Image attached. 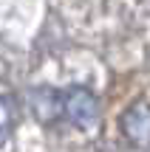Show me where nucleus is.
<instances>
[{
    "instance_id": "1",
    "label": "nucleus",
    "mask_w": 150,
    "mask_h": 152,
    "mask_svg": "<svg viewBox=\"0 0 150 152\" xmlns=\"http://www.w3.org/2000/svg\"><path fill=\"white\" fill-rule=\"evenodd\" d=\"M60 113L79 130H91L99 118V107H96V96L85 87H71V90L60 93Z\"/></svg>"
},
{
    "instance_id": "3",
    "label": "nucleus",
    "mask_w": 150,
    "mask_h": 152,
    "mask_svg": "<svg viewBox=\"0 0 150 152\" xmlns=\"http://www.w3.org/2000/svg\"><path fill=\"white\" fill-rule=\"evenodd\" d=\"M34 113L40 115V121H54L60 113V93L54 90H34Z\"/></svg>"
},
{
    "instance_id": "2",
    "label": "nucleus",
    "mask_w": 150,
    "mask_h": 152,
    "mask_svg": "<svg viewBox=\"0 0 150 152\" xmlns=\"http://www.w3.org/2000/svg\"><path fill=\"white\" fill-rule=\"evenodd\" d=\"M122 130L136 147L150 144V107L147 104H136L122 115Z\"/></svg>"
},
{
    "instance_id": "4",
    "label": "nucleus",
    "mask_w": 150,
    "mask_h": 152,
    "mask_svg": "<svg viewBox=\"0 0 150 152\" xmlns=\"http://www.w3.org/2000/svg\"><path fill=\"white\" fill-rule=\"evenodd\" d=\"M17 118V107H14V99L9 96H0V144L11 135V127H14Z\"/></svg>"
}]
</instances>
